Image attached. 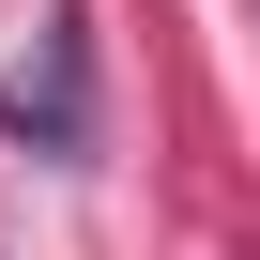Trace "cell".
Wrapping results in <instances>:
<instances>
[{
	"label": "cell",
	"instance_id": "1",
	"mask_svg": "<svg viewBox=\"0 0 260 260\" xmlns=\"http://www.w3.org/2000/svg\"><path fill=\"white\" fill-rule=\"evenodd\" d=\"M0 122H16L31 153H92V31L46 16V61L31 77H0Z\"/></svg>",
	"mask_w": 260,
	"mask_h": 260
}]
</instances>
